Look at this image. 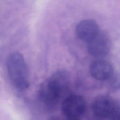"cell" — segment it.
I'll use <instances>...</instances> for the list:
<instances>
[{
	"instance_id": "obj_1",
	"label": "cell",
	"mask_w": 120,
	"mask_h": 120,
	"mask_svg": "<svg viewBox=\"0 0 120 120\" xmlns=\"http://www.w3.org/2000/svg\"><path fill=\"white\" fill-rule=\"evenodd\" d=\"M69 77L64 71H58L45 81L39 90V98L41 102L49 109L56 105L62 94L68 86Z\"/></svg>"
},
{
	"instance_id": "obj_2",
	"label": "cell",
	"mask_w": 120,
	"mask_h": 120,
	"mask_svg": "<svg viewBox=\"0 0 120 120\" xmlns=\"http://www.w3.org/2000/svg\"><path fill=\"white\" fill-rule=\"evenodd\" d=\"M8 77L13 86L20 91H25L30 86L29 74L23 56L19 52L10 54L6 60Z\"/></svg>"
},
{
	"instance_id": "obj_3",
	"label": "cell",
	"mask_w": 120,
	"mask_h": 120,
	"mask_svg": "<svg viewBox=\"0 0 120 120\" xmlns=\"http://www.w3.org/2000/svg\"><path fill=\"white\" fill-rule=\"evenodd\" d=\"M86 109V103L80 95H72L67 97L62 102L61 111L68 119H76L82 115Z\"/></svg>"
},
{
	"instance_id": "obj_4",
	"label": "cell",
	"mask_w": 120,
	"mask_h": 120,
	"mask_svg": "<svg viewBox=\"0 0 120 120\" xmlns=\"http://www.w3.org/2000/svg\"><path fill=\"white\" fill-rule=\"evenodd\" d=\"M113 100L109 96L100 95L97 97L92 105L94 115L97 118H109L115 107Z\"/></svg>"
},
{
	"instance_id": "obj_5",
	"label": "cell",
	"mask_w": 120,
	"mask_h": 120,
	"mask_svg": "<svg viewBox=\"0 0 120 120\" xmlns=\"http://www.w3.org/2000/svg\"><path fill=\"white\" fill-rule=\"evenodd\" d=\"M87 49L89 53L92 56H105L108 53L110 49V39L106 34L99 32L88 42Z\"/></svg>"
},
{
	"instance_id": "obj_6",
	"label": "cell",
	"mask_w": 120,
	"mask_h": 120,
	"mask_svg": "<svg viewBox=\"0 0 120 120\" xmlns=\"http://www.w3.org/2000/svg\"><path fill=\"white\" fill-rule=\"evenodd\" d=\"M99 32L98 25L92 20H83L77 24L76 28V33L78 37L87 43Z\"/></svg>"
},
{
	"instance_id": "obj_7",
	"label": "cell",
	"mask_w": 120,
	"mask_h": 120,
	"mask_svg": "<svg viewBox=\"0 0 120 120\" xmlns=\"http://www.w3.org/2000/svg\"><path fill=\"white\" fill-rule=\"evenodd\" d=\"M90 71L94 78L100 81L108 79L113 75V68L110 63L102 60L93 61L90 65Z\"/></svg>"
},
{
	"instance_id": "obj_8",
	"label": "cell",
	"mask_w": 120,
	"mask_h": 120,
	"mask_svg": "<svg viewBox=\"0 0 120 120\" xmlns=\"http://www.w3.org/2000/svg\"><path fill=\"white\" fill-rule=\"evenodd\" d=\"M109 119V120H120V106H115Z\"/></svg>"
},
{
	"instance_id": "obj_9",
	"label": "cell",
	"mask_w": 120,
	"mask_h": 120,
	"mask_svg": "<svg viewBox=\"0 0 120 120\" xmlns=\"http://www.w3.org/2000/svg\"><path fill=\"white\" fill-rule=\"evenodd\" d=\"M59 120L57 118H55L54 117H52V118H50V119H49L48 120Z\"/></svg>"
},
{
	"instance_id": "obj_10",
	"label": "cell",
	"mask_w": 120,
	"mask_h": 120,
	"mask_svg": "<svg viewBox=\"0 0 120 120\" xmlns=\"http://www.w3.org/2000/svg\"><path fill=\"white\" fill-rule=\"evenodd\" d=\"M67 120H78V119H68Z\"/></svg>"
}]
</instances>
